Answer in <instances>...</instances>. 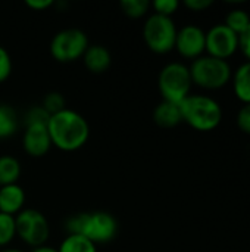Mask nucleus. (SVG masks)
Instances as JSON below:
<instances>
[{
  "label": "nucleus",
  "mask_w": 250,
  "mask_h": 252,
  "mask_svg": "<svg viewBox=\"0 0 250 252\" xmlns=\"http://www.w3.org/2000/svg\"><path fill=\"white\" fill-rule=\"evenodd\" d=\"M16 238L15 217L0 213V248H7V245Z\"/></svg>",
  "instance_id": "obj_21"
},
{
  "label": "nucleus",
  "mask_w": 250,
  "mask_h": 252,
  "mask_svg": "<svg viewBox=\"0 0 250 252\" xmlns=\"http://www.w3.org/2000/svg\"><path fill=\"white\" fill-rule=\"evenodd\" d=\"M25 190L18 183L0 186V213L15 217L25 208Z\"/></svg>",
  "instance_id": "obj_12"
},
{
  "label": "nucleus",
  "mask_w": 250,
  "mask_h": 252,
  "mask_svg": "<svg viewBox=\"0 0 250 252\" xmlns=\"http://www.w3.org/2000/svg\"><path fill=\"white\" fill-rule=\"evenodd\" d=\"M177 31L178 28L172 18L150 13L143 24V40L152 52L165 55L174 50Z\"/></svg>",
  "instance_id": "obj_6"
},
{
  "label": "nucleus",
  "mask_w": 250,
  "mask_h": 252,
  "mask_svg": "<svg viewBox=\"0 0 250 252\" xmlns=\"http://www.w3.org/2000/svg\"><path fill=\"white\" fill-rule=\"evenodd\" d=\"M236 123H237V127L240 131L250 134V103H245L239 109Z\"/></svg>",
  "instance_id": "obj_26"
},
{
  "label": "nucleus",
  "mask_w": 250,
  "mask_h": 252,
  "mask_svg": "<svg viewBox=\"0 0 250 252\" xmlns=\"http://www.w3.org/2000/svg\"><path fill=\"white\" fill-rule=\"evenodd\" d=\"M22 168L13 155H0V186L15 185L21 177Z\"/></svg>",
  "instance_id": "obj_16"
},
{
  "label": "nucleus",
  "mask_w": 250,
  "mask_h": 252,
  "mask_svg": "<svg viewBox=\"0 0 250 252\" xmlns=\"http://www.w3.org/2000/svg\"><path fill=\"white\" fill-rule=\"evenodd\" d=\"M180 111L183 121L202 133L215 130L222 121L221 105L206 94H189L180 103Z\"/></svg>",
  "instance_id": "obj_3"
},
{
  "label": "nucleus",
  "mask_w": 250,
  "mask_h": 252,
  "mask_svg": "<svg viewBox=\"0 0 250 252\" xmlns=\"http://www.w3.org/2000/svg\"><path fill=\"white\" fill-rule=\"evenodd\" d=\"M0 252H25V251H22V250H19V248H1Z\"/></svg>",
  "instance_id": "obj_31"
},
{
  "label": "nucleus",
  "mask_w": 250,
  "mask_h": 252,
  "mask_svg": "<svg viewBox=\"0 0 250 252\" xmlns=\"http://www.w3.org/2000/svg\"><path fill=\"white\" fill-rule=\"evenodd\" d=\"M178 7H180L178 0H155L150 3V9H153V13L169 16V18H172V15L178 10Z\"/></svg>",
  "instance_id": "obj_24"
},
{
  "label": "nucleus",
  "mask_w": 250,
  "mask_h": 252,
  "mask_svg": "<svg viewBox=\"0 0 250 252\" xmlns=\"http://www.w3.org/2000/svg\"><path fill=\"white\" fill-rule=\"evenodd\" d=\"M121 10L133 19L143 18L150 10V1L149 0H122L119 3Z\"/></svg>",
  "instance_id": "obj_20"
},
{
  "label": "nucleus",
  "mask_w": 250,
  "mask_h": 252,
  "mask_svg": "<svg viewBox=\"0 0 250 252\" xmlns=\"http://www.w3.org/2000/svg\"><path fill=\"white\" fill-rule=\"evenodd\" d=\"M47 131L52 146L65 152L78 151L90 137V126L87 120L80 112L69 108L50 115Z\"/></svg>",
  "instance_id": "obj_1"
},
{
  "label": "nucleus",
  "mask_w": 250,
  "mask_h": 252,
  "mask_svg": "<svg viewBox=\"0 0 250 252\" xmlns=\"http://www.w3.org/2000/svg\"><path fill=\"white\" fill-rule=\"evenodd\" d=\"M12 68H13V62L10 53L3 46H0V83H4L10 77Z\"/></svg>",
  "instance_id": "obj_25"
},
{
  "label": "nucleus",
  "mask_w": 250,
  "mask_h": 252,
  "mask_svg": "<svg viewBox=\"0 0 250 252\" xmlns=\"http://www.w3.org/2000/svg\"><path fill=\"white\" fill-rule=\"evenodd\" d=\"M31 252H57V248L55 247H50V245H41V247H37V248H32Z\"/></svg>",
  "instance_id": "obj_30"
},
{
  "label": "nucleus",
  "mask_w": 250,
  "mask_h": 252,
  "mask_svg": "<svg viewBox=\"0 0 250 252\" xmlns=\"http://www.w3.org/2000/svg\"><path fill=\"white\" fill-rule=\"evenodd\" d=\"M214 4L212 0H184V6L192 12H203Z\"/></svg>",
  "instance_id": "obj_27"
},
{
  "label": "nucleus",
  "mask_w": 250,
  "mask_h": 252,
  "mask_svg": "<svg viewBox=\"0 0 250 252\" xmlns=\"http://www.w3.org/2000/svg\"><path fill=\"white\" fill-rule=\"evenodd\" d=\"M81 59L85 68L93 74H103L112 63V55L103 44H88Z\"/></svg>",
  "instance_id": "obj_13"
},
{
  "label": "nucleus",
  "mask_w": 250,
  "mask_h": 252,
  "mask_svg": "<svg viewBox=\"0 0 250 252\" xmlns=\"http://www.w3.org/2000/svg\"><path fill=\"white\" fill-rule=\"evenodd\" d=\"M53 4H55L53 0H25V6L32 10H44Z\"/></svg>",
  "instance_id": "obj_29"
},
{
  "label": "nucleus",
  "mask_w": 250,
  "mask_h": 252,
  "mask_svg": "<svg viewBox=\"0 0 250 252\" xmlns=\"http://www.w3.org/2000/svg\"><path fill=\"white\" fill-rule=\"evenodd\" d=\"M57 252H97V247L84 236L66 235L62 239Z\"/></svg>",
  "instance_id": "obj_18"
},
{
  "label": "nucleus",
  "mask_w": 250,
  "mask_h": 252,
  "mask_svg": "<svg viewBox=\"0 0 250 252\" xmlns=\"http://www.w3.org/2000/svg\"><path fill=\"white\" fill-rule=\"evenodd\" d=\"M206 44V31L199 25L187 24L177 31L175 37V50L184 59H197L205 53Z\"/></svg>",
  "instance_id": "obj_10"
},
{
  "label": "nucleus",
  "mask_w": 250,
  "mask_h": 252,
  "mask_svg": "<svg viewBox=\"0 0 250 252\" xmlns=\"http://www.w3.org/2000/svg\"><path fill=\"white\" fill-rule=\"evenodd\" d=\"M224 24L237 35H240L250 25V15L245 9H233L227 13Z\"/></svg>",
  "instance_id": "obj_19"
},
{
  "label": "nucleus",
  "mask_w": 250,
  "mask_h": 252,
  "mask_svg": "<svg viewBox=\"0 0 250 252\" xmlns=\"http://www.w3.org/2000/svg\"><path fill=\"white\" fill-rule=\"evenodd\" d=\"M16 238L25 245L37 248L46 245L50 238V224L43 213L34 208H24L15 216Z\"/></svg>",
  "instance_id": "obj_7"
},
{
  "label": "nucleus",
  "mask_w": 250,
  "mask_h": 252,
  "mask_svg": "<svg viewBox=\"0 0 250 252\" xmlns=\"http://www.w3.org/2000/svg\"><path fill=\"white\" fill-rule=\"evenodd\" d=\"M66 235H80L93 242L96 247L112 242L118 232V220L108 211L80 213L68 217L65 221Z\"/></svg>",
  "instance_id": "obj_2"
},
{
  "label": "nucleus",
  "mask_w": 250,
  "mask_h": 252,
  "mask_svg": "<svg viewBox=\"0 0 250 252\" xmlns=\"http://www.w3.org/2000/svg\"><path fill=\"white\" fill-rule=\"evenodd\" d=\"M22 148L32 158H41L49 154L52 142L47 126H28L22 134Z\"/></svg>",
  "instance_id": "obj_11"
},
{
  "label": "nucleus",
  "mask_w": 250,
  "mask_h": 252,
  "mask_svg": "<svg viewBox=\"0 0 250 252\" xmlns=\"http://www.w3.org/2000/svg\"><path fill=\"white\" fill-rule=\"evenodd\" d=\"M239 50H242L243 56L250 62V25L243 34L239 35Z\"/></svg>",
  "instance_id": "obj_28"
},
{
  "label": "nucleus",
  "mask_w": 250,
  "mask_h": 252,
  "mask_svg": "<svg viewBox=\"0 0 250 252\" xmlns=\"http://www.w3.org/2000/svg\"><path fill=\"white\" fill-rule=\"evenodd\" d=\"M193 86L190 69L183 62L167 63L158 77V87L162 100L180 105L190 93Z\"/></svg>",
  "instance_id": "obj_5"
},
{
  "label": "nucleus",
  "mask_w": 250,
  "mask_h": 252,
  "mask_svg": "<svg viewBox=\"0 0 250 252\" xmlns=\"http://www.w3.org/2000/svg\"><path fill=\"white\" fill-rule=\"evenodd\" d=\"M190 75L193 84L205 90H218L225 87L233 77V69L228 61H222L209 55H202L200 58L192 61Z\"/></svg>",
  "instance_id": "obj_4"
},
{
  "label": "nucleus",
  "mask_w": 250,
  "mask_h": 252,
  "mask_svg": "<svg viewBox=\"0 0 250 252\" xmlns=\"http://www.w3.org/2000/svg\"><path fill=\"white\" fill-rule=\"evenodd\" d=\"M43 109L49 114V115H55L60 111H63L66 108V100L63 97L62 93L59 92H49L41 102Z\"/></svg>",
  "instance_id": "obj_22"
},
{
  "label": "nucleus",
  "mask_w": 250,
  "mask_h": 252,
  "mask_svg": "<svg viewBox=\"0 0 250 252\" xmlns=\"http://www.w3.org/2000/svg\"><path fill=\"white\" fill-rule=\"evenodd\" d=\"M239 50V35L225 24H217L206 31L205 52L209 56L228 61Z\"/></svg>",
  "instance_id": "obj_9"
},
{
  "label": "nucleus",
  "mask_w": 250,
  "mask_h": 252,
  "mask_svg": "<svg viewBox=\"0 0 250 252\" xmlns=\"http://www.w3.org/2000/svg\"><path fill=\"white\" fill-rule=\"evenodd\" d=\"M19 118L13 106L0 103V139H7L18 131Z\"/></svg>",
  "instance_id": "obj_17"
},
{
  "label": "nucleus",
  "mask_w": 250,
  "mask_h": 252,
  "mask_svg": "<svg viewBox=\"0 0 250 252\" xmlns=\"http://www.w3.org/2000/svg\"><path fill=\"white\" fill-rule=\"evenodd\" d=\"M88 44V37L83 30L65 28L53 35L50 41V55L60 63L75 62L83 58Z\"/></svg>",
  "instance_id": "obj_8"
},
{
  "label": "nucleus",
  "mask_w": 250,
  "mask_h": 252,
  "mask_svg": "<svg viewBox=\"0 0 250 252\" xmlns=\"http://www.w3.org/2000/svg\"><path fill=\"white\" fill-rule=\"evenodd\" d=\"M153 121L162 128H174L183 123L180 105L162 100L153 109Z\"/></svg>",
  "instance_id": "obj_14"
},
{
  "label": "nucleus",
  "mask_w": 250,
  "mask_h": 252,
  "mask_svg": "<svg viewBox=\"0 0 250 252\" xmlns=\"http://www.w3.org/2000/svg\"><path fill=\"white\" fill-rule=\"evenodd\" d=\"M236 97L245 105L250 103V62H243L231 77Z\"/></svg>",
  "instance_id": "obj_15"
},
{
  "label": "nucleus",
  "mask_w": 250,
  "mask_h": 252,
  "mask_svg": "<svg viewBox=\"0 0 250 252\" xmlns=\"http://www.w3.org/2000/svg\"><path fill=\"white\" fill-rule=\"evenodd\" d=\"M49 118H50V115L43 109V106L37 105V106H31L25 112V115L22 118V123H24V127H28V126H47Z\"/></svg>",
  "instance_id": "obj_23"
}]
</instances>
